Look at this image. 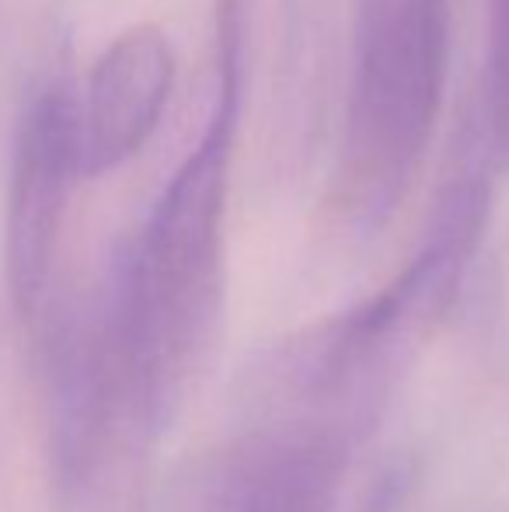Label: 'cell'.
Instances as JSON below:
<instances>
[{
	"label": "cell",
	"mask_w": 509,
	"mask_h": 512,
	"mask_svg": "<svg viewBox=\"0 0 509 512\" xmlns=\"http://www.w3.org/2000/svg\"><path fill=\"white\" fill-rule=\"evenodd\" d=\"M46 370L56 512H143L150 460L168 425L105 342L95 310L56 324Z\"/></svg>",
	"instance_id": "obj_3"
},
{
	"label": "cell",
	"mask_w": 509,
	"mask_h": 512,
	"mask_svg": "<svg viewBox=\"0 0 509 512\" xmlns=\"http://www.w3.org/2000/svg\"><path fill=\"white\" fill-rule=\"evenodd\" d=\"M360 446L339 425L258 411L206 457L185 512H339Z\"/></svg>",
	"instance_id": "obj_4"
},
{
	"label": "cell",
	"mask_w": 509,
	"mask_h": 512,
	"mask_svg": "<svg viewBox=\"0 0 509 512\" xmlns=\"http://www.w3.org/2000/svg\"><path fill=\"white\" fill-rule=\"evenodd\" d=\"M171 88L175 49L161 28L143 21L112 39L77 105L81 175H109L140 154L168 108Z\"/></svg>",
	"instance_id": "obj_6"
},
{
	"label": "cell",
	"mask_w": 509,
	"mask_h": 512,
	"mask_svg": "<svg viewBox=\"0 0 509 512\" xmlns=\"http://www.w3.org/2000/svg\"><path fill=\"white\" fill-rule=\"evenodd\" d=\"M245 81L238 0H217V102L123 251L95 317L164 425L203 377L227 300V185Z\"/></svg>",
	"instance_id": "obj_1"
},
{
	"label": "cell",
	"mask_w": 509,
	"mask_h": 512,
	"mask_svg": "<svg viewBox=\"0 0 509 512\" xmlns=\"http://www.w3.org/2000/svg\"><path fill=\"white\" fill-rule=\"evenodd\" d=\"M77 178V102L63 88H42L21 112L7 178L4 269L14 307L25 317H35V310L46 304L56 244Z\"/></svg>",
	"instance_id": "obj_5"
},
{
	"label": "cell",
	"mask_w": 509,
	"mask_h": 512,
	"mask_svg": "<svg viewBox=\"0 0 509 512\" xmlns=\"http://www.w3.org/2000/svg\"><path fill=\"white\" fill-rule=\"evenodd\" d=\"M475 108L503 175L509 168V0H489V60Z\"/></svg>",
	"instance_id": "obj_7"
},
{
	"label": "cell",
	"mask_w": 509,
	"mask_h": 512,
	"mask_svg": "<svg viewBox=\"0 0 509 512\" xmlns=\"http://www.w3.org/2000/svg\"><path fill=\"white\" fill-rule=\"evenodd\" d=\"M450 63V0H360L339 206L377 230L412 185Z\"/></svg>",
	"instance_id": "obj_2"
}]
</instances>
